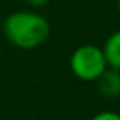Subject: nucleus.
I'll list each match as a JSON object with an SVG mask.
<instances>
[{
  "instance_id": "1",
  "label": "nucleus",
  "mask_w": 120,
  "mask_h": 120,
  "mask_svg": "<svg viewBox=\"0 0 120 120\" xmlns=\"http://www.w3.org/2000/svg\"><path fill=\"white\" fill-rule=\"evenodd\" d=\"M3 34L12 46L21 50H32L49 40L50 24L38 12L17 11L5 18Z\"/></svg>"
},
{
  "instance_id": "2",
  "label": "nucleus",
  "mask_w": 120,
  "mask_h": 120,
  "mask_svg": "<svg viewBox=\"0 0 120 120\" xmlns=\"http://www.w3.org/2000/svg\"><path fill=\"white\" fill-rule=\"evenodd\" d=\"M108 68L102 47L94 44H82L70 56V70L82 82H96Z\"/></svg>"
},
{
  "instance_id": "3",
  "label": "nucleus",
  "mask_w": 120,
  "mask_h": 120,
  "mask_svg": "<svg viewBox=\"0 0 120 120\" xmlns=\"http://www.w3.org/2000/svg\"><path fill=\"white\" fill-rule=\"evenodd\" d=\"M96 82H97L99 93L103 97H106V99L120 97V71L106 68Z\"/></svg>"
},
{
  "instance_id": "4",
  "label": "nucleus",
  "mask_w": 120,
  "mask_h": 120,
  "mask_svg": "<svg viewBox=\"0 0 120 120\" xmlns=\"http://www.w3.org/2000/svg\"><path fill=\"white\" fill-rule=\"evenodd\" d=\"M102 52L108 68L120 71V29L112 32L105 40L102 46Z\"/></svg>"
},
{
  "instance_id": "5",
  "label": "nucleus",
  "mask_w": 120,
  "mask_h": 120,
  "mask_svg": "<svg viewBox=\"0 0 120 120\" xmlns=\"http://www.w3.org/2000/svg\"><path fill=\"white\" fill-rule=\"evenodd\" d=\"M90 120H120V114L116 111H102L93 116Z\"/></svg>"
},
{
  "instance_id": "6",
  "label": "nucleus",
  "mask_w": 120,
  "mask_h": 120,
  "mask_svg": "<svg viewBox=\"0 0 120 120\" xmlns=\"http://www.w3.org/2000/svg\"><path fill=\"white\" fill-rule=\"evenodd\" d=\"M29 8H43L49 3V0H23Z\"/></svg>"
},
{
  "instance_id": "7",
  "label": "nucleus",
  "mask_w": 120,
  "mask_h": 120,
  "mask_svg": "<svg viewBox=\"0 0 120 120\" xmlns=\"http://www.w3.org/2000/svg\"><path fill=\"white\" fill-rule=\"evenodd\" d=\"M116 6H117V12L120 14V0H116Z\"/></svg>"
}]
</instances>
